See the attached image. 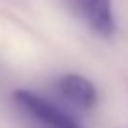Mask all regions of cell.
Here are the masks:
<instances>
[{
    "mask_svg": "<svg viewBox=\"0 0 128 128\" xmlns=\"http://www.w3.org/2000/svg\"><path fill=\"white\" fill-rule=\"evenodd\" d=\"M15 100L28 113H32L37 121L45 122L48 128H80L67 113H63L56 106L48 104L46 100L39 98L37 95L30 93V91H15Z\"/></svg>",
    "mask_w": 128,
    "mask_h": 128,
    "instance_id": "7a4b0ae2",
    "label": "cell"
},
{
    "mask_svg": "<svg viewBox=\"0 0 128 128\" xmlns=\"http://www.w3.org/2000/svg\"><path fill=\"white\" fill-rule=\"evenodd\" d=\"M72 13L91 32L100 37H110L115 32L112 0H65Z\"/></svg>",
    "mask_w": 128,
    "mask_h": 128,
    "instance_id": "6da1fadb",
    "label": "cell"
},
{
    "mask_svg": "<svg viewBox=\"0 0 128 128\" xmlns=\"http://www.w3.org/2000/svg\"><path fill=\"white\" fill-rule=\"evenodd\" d=\"M58 87L61 91V95L72 102L74 106L82 110H89L93 108L96 102V91L95 86L89 80H86L84 76H78V74H65V76L60 78Z\"/></svg>",
    "mask_w": 128,
    "mask_h": 128,
    "instance_id": "3957f363",
    "label": "cell"
}]
</instances>
